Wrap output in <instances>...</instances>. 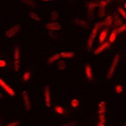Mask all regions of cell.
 Instances as JSON below:
<instances>
[{
    "label": "cell",
    "mask_w": 126,
    "mask_h": 126,
    "mask_svg": "<svg viewBox=\"0 0 126 126\" xmlns=\"http://www.w3.org/2000/svg\"><path fill=\"white\" fill-rule=\"evenodd\" d=\"M50 17L52 18L53 21H56V19H58L59 18V14L57 12H51L50 13Z\"/></svg>",
    "instance_id": "d4e9b609"
},
{
    "label": "cell",
    "mask_w": 126,
    "mask_h": 126,
    "mask_svg": "<svg viewBox=\"0 0 126 126\" xmlns=\"http://www.w3.org/2000/svg\"><path fill=\"white\" fill-rule=\"evenodd\" d=\"M0 124H1V122H0Z\"/></svg>",
    "instance_id": "ab89813d"
},
{
    "label": "cell",
    "mask_w": 126,
    "mask_h": 126,
    "mask_svg": "<svg viewBox=\"0 0 126 126\" xmlns=\"http://www.w3.org/2000/svg\"><path fill=\"white\" fill-rule=\"evenodd\" d=\"M5 66H6V63L3 62V60H1V59H0V67H5Z\"/></svg>",
    "instance_id": "e575fe53"
},
{
    "label": "cell",
    "mask_w": 126,
    "mask_h": 126,
    "mask_svg": "<svg viewBox=\"0 0 126 126\" xmlns=\"http://www.w3.org/2000/svg\"><path fill=\"white\" fill-rule=\"evenodd\" d=\"M47 26L48 30H50V31H59V30L62 29V25L59 23H57V22H53V23H49L46 25Z\"/></svg>",
    "instance_id": "8fae6325"
},
{
    "label": "cell",
    "mask_w": 126,
    "mask_h": 126,
    "mask_svg": "<svg viewBox=\"0 0 126 126\" xmlns=\"http://www.w3.org/2000/svg\"><path fill=\"white\" fill-rule=\"evenodd\" d=\"M119 62V53H116L114 57V60H112L111 65H110V67H109V70L108 73H107V79H111L114 76V73H115V69L117 67V64Z\"/></svg>",
    "instance_id": "7a4b0ae2"
},
{
    "label": "cell",
    "mask_w": 126,
    "mask_h": 126,
    "mask_svg": "<svg viewBox=\"0 0 126 126\" xmlns=\"http://www.w3.org/2000/svg\"><path fill=\"white\" fill-rule=\"evenodd\" d=\"M0 86H1V89H2V90H5V91H6L9 95H12V97H14V95H15V91L13 90L12 88H10V86H9L8 84H7L6 82H5V81H3L2 79H1V77H0Z\"/></svg>",
    "instance_id": "277c9868"
},
{
    "label": "cell",
    "mask_w": 126,
    "mask_h": 126,
    "mask_svg": "<svg viewBox=\"0 0 126 126\" xmlns=\"http://www.w3.org/2000/svg\"><path fill=\"white\" fill-rule=\"evenodd\" d=\"M14 68L17 72L19 70V65H21V52H19V48L16 47L14 50Z\"/></svg>",
    "instance_id": "3957f363"
},
{
    "label": "cell",
    "mask_w": 126,
    "mask_h": 126,
    "mask_svg": "<svg viewBox=\"0 0 126 126\" xmlns=\"http://www.w3.org/2000/svg\"><path fill=\"white\" fill-rule=\"evenodd\" d=\"M103 25L102 22H99V23H97L95 25L93 26V30H92L91 34H90V36H89V40H88V49L91 50L92 49V46H93V41L94 39H95V36H97L98 32H99V30L101 29V26Z\"/></svg>",
    "instance_id": "6da1fadb"
},
{
    "label": "cell",
    "mask_w": 126,
    "mask_h": 126,
    "mask_svg": "<svg viewBox=\"0 0 126 126\" xmlns=\"http://www.w3.org/2000/svg\"><path fill=\"white\" fill-rule=\"evenodd\" d=\"M117 33H122V32H124V31H126V23L125 24H123V25H120L119 27H117Z\"/></svg>",
    "instance_id": "f1b7e54d"
},
{
    "label": "cell",
    "mask_w": 126,
    "mask_h": 126,
    "mask_svg": "<svg viewBox=\"0 0 126 126\" xmlns=\"http://www.w3.org/2000/svg\"><path fill=\"white\" fill-rule=\"evenodd\" d=\"M70 105H72V107H74V108H76V107H79V101L77 99H73V100H72V102H70Z\"/></svg>",
    "instance_id": "4dcf8cb0"
},
{
    "label": "cell",
    "mask_w": 126,
    "mask_h": 126,
    "mask_svg": "<svg viewBox=\"0 0 126 126\" xmlns=\"http://www.w3.org/2000/svg\"><path fill=\"white\" fill-rule=\"evenodd\" d=\"M85 75H86L88 79H90V81L93 79V73H92V68L90 67V65L85 66Z\"/></svg>",
    "instance_id": "5bb4252c"
},
{
    "label": "cell",
    "mask_w": 126,
    "mask_h": 126,
    "mask_svg": "<svg viewBox=\"0 0 126 126\" xmlns=\"http://www.w3.org/2000/svg\"><path fill=\"white\" fill-rule=\"evenodd\" d=\"M44 102H46L47 107L51 106V93H50L49 86H46V89H44Z\"/></svg>",
    "instance_id": "ba28073f"
},
{
    "label": "cell",
    "mask_w": 126,
    "mask_h": 126,
    "mask_svg": "<svg viewBox=\"0 0 126 126\" xmlns=\"http://www.w3.org/2000/svg\"><path fill=\"white\" fill-rule=\"evenodd\" d=\"M115 91H116V93H122L123 92V86L122 85H116V88H115Z\"/></svg>",
    "instance_id": "d6a6232c"
},
{
    "label": "cell",
    "mask_w": 126,
    "mask_h": 126,
    "mask_svg": "<svg viewBox=\"0 0 126 126\" xmlns=\"http://www.w3.org/2000/svg\"><path fill=\"white\" fill-rule=\"evenodd\" d=\"M107 35H108V29L105 27V29H103L102 31L100 32V34H99V43L100 44L105 42V40L107 39Z\"/></svg>",
    "instance_id": "7c38bea8"
},
{
    "label": "cell",
    "mask_w": 126,
    "mask_h": 126,
    "mask_svg": "<svg viewBox=\"0 0 126 126\" xmlns=\"http://www.w3.org/2000/svg\"><path fill=\"white\" fill-rule=\"evenodd\" d=\"M103 25H105V27H107V29H109V27L112 25V16H110V15H108L107 17L105 18V21L102 22Z\"/></svg>",
    "instance_id": "9a60e30c"
},
{
    "label": "cell",
    "mask_w": 126,
    "mask_h": 126,
    "mask_svg": "<svg viewBox=\"0 0 126 126\" xmlns=\"http://www.w3.org/2000/svg\"><path fill=\"white\" fill-rule=\"evenodd\" d=\"M55 110H56L57 114H60V115L64 114V112H65V109L63 108V107H60V106H57L56 108H55Z\"/></svg>",
    "instance_id": "4316f807"
},
{
    "label": "cell",
    "mask_w": 126,
    "mask_h": 126,
    "mask_svg": "<svg viewBox=\"0 0 126 126\" xmlns=\"http://www.w3.org/2000/svg\"><path fill=\"white\" fill-rule=\"evenodd\" d=\"M77 122L76 120H74V122H68V123H66V124H64V125H62V126H77Z\"/></svg>",
    "instance_id": "1f68e13d"
},
{
    "label": "cell",
    "mask_w": 126,
    "mask_h": 126,
    "mask_svg": "<svg viewBox=\"0 0 126 126\" xmlns=\"http://www.w3.org/2000/svg\"><path fill=\"white\" fill-rule=\"evenodd\" d=\"M118 14H119L123 18H125V19H126V10H125V9H123V8H118Z\"/></svg>",
    "instance_id": "484cf974"
},
{
    "label": "cell",
    "mask_w": 126,
    "mask_h": 126,
    "mask_svg": "<svg viewBox=\"0 0 126 126\" xmlns=\"http://www.w3.org/2000/svg\"><path fill=\"white\" fill-rule=\"evenodd\" d=\"M98 7V1H90L88 3V14L90 18H94L93 17V10Z\"/></svg>",
    "instance_id": "52a82bcc"
},
{
    "label": "cell",
    "mask_w": 126,
    "mask_h": 126,
    "mask_svg": "<svg viewBox=\"0 0 126 126\" xmlns=\"http://www.w3.org/2000/svg\"><path fill=\"white\" fill-rule=\"evenodd\" d=\"M29 16H30L31 18H32V19H34V21H38V22H39V21H41V18L39 17V15H38V14H35V13H30Z\"/></svg>",
    "instance_id": "7402d4cb"
},
{
    "label": "cell",
    "mask_w": 126,
    "mask_h": 126,
    "mask_svg": "<svg viewBox=\"0 0 126 126\" xmlns=\"http://www.w3.org/2000/svg\"><path fill=\"white\" fill-rule=\"evenodd\" d=\"M59 55H60V57H63V58H73V57H74V52H73V51H66V52H60Z\"/></svg>",
    "instance_id": "ac0fdd59"
},
{
    "label": "cell",
    "mask_w": 126,
    "mask_h": 126,
    "mask_svg": "<svg viewBox=\"0 0 126 126\" xmlns=\"http://www.w3.org/2000/svg\"><path fill=\"white\" fill-rule=\"evenodd\" d=\"M19 30H21V26H19V25H15V26L10 27V29L5 33V35H6V38H12V36L17 34V32H19Z\"/></svg>",
    "instance_id": "5b68a950"
},
{
    "label": "cell",
    "mask_w": 126,
    "mask_h": 126,
    "mask_svg": "<svg viewBox=\"0 0 126 126\" xmlns=\"http://www.w3.org/2000/svg\"><path fill=\"white\" fill-rule=\"evenodd\" d=\"M111 47V43L110 42H103V43H101L99 46V47L97 48V49L94 50V55H99L100 52H102V51H105V50H107L108 48Z\"/></svg>",
    "instance_id": "8992f818"
},
{
    "label": "cell",
    "mask_w": 126,
    "mask_h": 126,
    "mask_svg": "<svg viewBox=\"0 0 126 126\" xmlns=\"http://www.w3.org/2000/svg\"><path fill=\"white\" fill-rule=\"evenodd\" d=\"M106 125V116L103 114H99V119H98V126Z\"/></svg>",
    "instance_id": "e0dca14e"
},
{
    "label": "cell",
    "mask_w": 126,
    "mask_h": 126,
    "mask_svg": "<svg viewBox=\"0 0 126 126\" xmlns=\"http://www.w3.org/2000/svg\"><path fill=\"white\" fill-rule=\"evenodd\" d=\"M100 17H105L106 16V7H99V13H98Z\"/></svg>",
    "instance_id": "603a6c76"
},
{
    "label": "cell",
    "mask_w": 126,
    "mask_h": 126,
    "mask_svg": "<svg viewBox=\"0 0 126 126\" xmlns=\"http://www.w3.org/2000/svg\"><path fill=\"white\" fill-rule=\"evenodd\" d=\"M23 3H25L26 6H29V7H31V8H33V7L35 6V2L33 1V0H21Z\"/></svg>",
    "instance_id": "44dd1931"
},
{
    "label": "cell",
    "mask_w": 126,
    "mask_h": 126,
    "mask_svg": "<svg viewBox=\"0 0 126 126\" xmlns=\"http://www.w3.org/2000/svg\"><path fill=\"white\" fill-rule=\"evenodd\" d=\"M112 24H114L116 27H119L120 25H123V21H122V18L119 17L118 13H115L114 16H112Z\"/></svg>",
    "instance_id": "30bf717a"
},
{
    "label": "cell",
    "mask_w": 126,
    "mask_h": 126,
    "mask_svg": "<svg viewBox=\"0 0 126 126\" xmlns=\"http://www.w3.org/2000/svg\"><path fill=\"white\" fill-rule=\"evenodd\" d=\"M74 23L76 24L77 26L83 27V29H88V27H89L88 22H85L84 19H79V18H76V19H74Z\"/></svg>",
    "instance_id": "4fadbf2b"
},
{
    "label": "cell",
    "mask_w": 126,
    "mask_h": 126,
    "mask_svg": "<svg viewBox=\"0 0 126 126\" xmlns=\"http://www.w3.org/2000/svg\"><path fill=\"white\" fill-rule=\"evenodd\" d=\"M108 3L109 2L107 0H100V1H98V7H107Z\"/></svg>",
    "instance_id": "cb8c5ba5"
},
{
    "label": "cell",
    "mask_w": 126,
    "mask_h": 126,
    "mask_svg": "<svg viewBox=\"0 0 126 126\" xmlns=\"http://www.w3.org/2000/svg\"><path fill=\"white\" fill-rule=\"evenodd\" d=\"M66 68V63L65 62H58V69L59 70H63Z\"/></svg>",
    "instance_id": "83f0119b"
},
{
    "label": "cell",
    "mask_w": 126,
    "mask_h": 126,
    "mask_svg": "<svg viewBox=\"0 0 126 126\" xmlns=\"http://www.w3.org/2000/svg\"><path fill=\"white\" fill-rule=\"evenodd\" d=\"M42 1H50V0H42Z\"/></svg>",
    "instance_id": "8d00e7d4"
},
{
    "label": "cell",
    "mask_w": 126,
    "mask_h": 126,
    "mask_svg": "<svg viewBox=\"0 0 126 126\" xmlns=\"http://www.w3.org/2000/svg\"><path fill=\"white\" fill-rule=\"evenodd\" d=\"M117 30L115 29L114 31H112L111 32V34H110V36H109V42H110V43H112V42L115 41V40H116V36H117Z\"/></svg>",
    "instance_id": "ffe728a7"
},
{
    "label": "cell",
    "mask_w": 126,
    "mask_h": 126,
    "mask_svg": "<svg viewBox=\"0 0 126 126\" xmlns=\"http://www.w3.org/2000/svg\"><path fill=\"white\" fill-rule=\"evenodd\" d=\"M1 98H2V94H1V93H0V99H1Z\"/></svg>",
    "instance_id": "d590c367"
},
{
    "label": "cell",
    "mask_w": 126,
    "mask_h": 126,
    "mask_svg": "<svg viewBox=\"0 0 126 126\" xmlns=\"http://www.w3.org/2000/svg\"><path fill=\"white\" fill-rule=\"evenodd\" d=\"M125 8H126V2H125Z\"/></svg>",
    "instance_id": "f35d334b"
},
{
    "label": "cell",
    "mask_w": 126,
    "mask_h": 126,
    "mask_svg": "<svg viewBox=\"0 0 126 126\" xmlns=\"http://www.w3.org/2000/svg\"><path fill=\"white\" fill-rule=\"evenodd\" d=\"M59 58H60V55H59V53H56V55H53L52 57H50L48 63H49V64H52V63H55V62H58Z\"/></svg>",
    "instance_id": "d6986e66"
},
{
    "label": "cell",
    "mask_w": 126,
    "mask_h": 126,
    "mask_svg": "<svg viewBox=\"0 0 126 126\" xmlns=\"http://www.w3.org/2000/svg\"><path fill=\"white\" fill-rule=\"evenodd\" d=\"M30 79H31V73H30V72H26V73L24 74V76H23V81L24 82H27Z\"/></svg>",
    "instance_id": "f546056e"
},
{
    "label": "cell",
    "mask_w": 126,
    "mask_h": 126,
    "mask_svg": "<svg viewBox=\"0 0 126 126\" xmlns=\"http://www.w3.org/2000/svg\"><path fill=\"white\" fill-rule=\"evenodd\" d=\"M19 124H21L19 120H15V122H13V123H10V124H7L6 126H18Z\"/></svg>",
    "instance_id": "836d02e7"
},
{
    "label": "cell",
    "mask_w": 126,
    "mask_h": 126,
    "mask_svg": "<svg viewBox=\"0 0 126 126\" xmlns=\"http://www.w3.org/2000/svg\"><path fill=\"white\" fill-rule=\"evenodd\" d=\"M23 95V100H24V107L26 110H31V102H30V97H29V93L26 91H24L22 93Z\"/></svg>",
    "instance_id": "9c48e42d"
},
{
    "label": "cell",
    "mask_w": 126,
    "mask_h": 126,
    "mask_svg": "<svg viewBox=\"0 0 126 126\" xmlns=\"http://www.w3.org/2000/svg\"><path fill=\"white\" fill-rule=\"evenodd\" d=\"M106 110H107V103L105 101L99 103V114H106Z\"/></svg>",
    "instance_id": "2e32d148"
},
{
    "label": "cell",
    "mask_w": 126,
    "mask_h": 126,
    "mask_svg": "<svg viewBox=\"0 0 126 126\" xmlns=\"http://www.w3.org/2000/svg\"><path fill=\"white\" fill-rule=\"evenodd\" d=\"M107 1H108V2H110V1H112V0H107Z\"/></svg>",
    "instance_id": "74e56055"
},
{
    "label": "cell",
    "mask_w": 126,
    "mask_h": 126,
    "mask_svg": "<svg viewBox=\"0 0 126 126\" xmlns=\"http://www.w3.org/2000/svg\"><path fill=\"white\" fill-rule=\"evenodd\" d=\"M125 126H126V125H125Z\"/></svg>",
    "instance_id": "60d3db41"
}]
</instances>
